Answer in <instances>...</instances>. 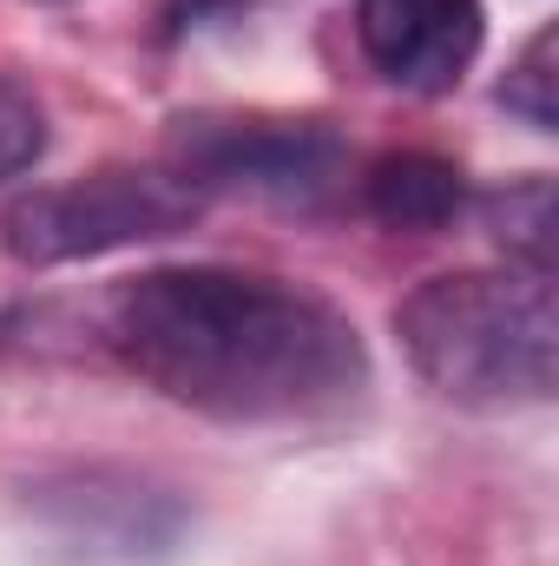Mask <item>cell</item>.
<instances>
[{
    "label": "cell",
    "mask_w": 559,
    "mask_h": 566,
    "mask_svg": "<svg viewBox=\"0 0 559 566\" xmlns=\"http://www.w3.org/2000/svg\"><path fill=\"white\" fill-rule=\"evenodd\" d=\"M46 151V113L27 86L0 80V178H20Z\"/></svg>",
    "instance_id": "9"
},
{
    "label": "cell",
    "mask_w": 559,
    "mask_h": 566,
    "mask_svg": "<svg viewBox=\"0 0 559 566\" xmlns=\"http://www.w3.org/2000/svg\"><path fill=\"white\" fill-rule=\"evenodd\" d=\"M481 40H487L481 0H356L362 60L415 99L454 93L467 80Z\"/></svg>",
    "instance_id": "5"
},
{
    "label": "cell",
    "mask_w": 559,
    "mask_h": 566,
    "mask_svg": "<svg viewBox=\"0 0 559 566\" xmlns=\"http://www.w3.org/2000/svg\"><path fill=\"white\" fill-rule=\"evenodd\" d=\"M204 211V191L171 171V165H106L93 178H66L46 191H27L7 218H0V244L7 258L53 271V264H80V258H106L126 244H158L191 231Z\"/></svg>",
    "instance_id": "3"
},
{
    "label": "cell",
    "mask_w": 559,
    "mask_h": 566,
    "mask_svg": "<svg viewBox=\"0 0 559 566\" xmlns=\"http://www.w3.org/2000/svg\"><path fill=\"white\" fill-rule=\"evenodd\" d=\"M395 336L421 382L461 409H520L553 396V277L527 271L428 277L395 310Z\"/></svg>",
    "instance_id": "2"
},
{
    "label": "cell",
    "mask_w": 559,
    "mask_h": 566,
    "mask_svg": "<svg viewBox=\"0 0 559 566\" xmlns=\"http://www.w3.org/2000/svg\"><path fill=\"white\" fill-rule=\"evenodd\" d=\"M487 231L500 238V251L527 277H553V185L547 178H520V185L494 191L487 198Z\"/></svg>",
    "instance_id": "7"
},
{
    "label": "cell",
    "mask_w": 559,
    "mask_h": 566,
    "mask_svg": "<svg viewBox=\"0 0 559 566\" xmlns=\"http://www.w3.org/2000/svg\"><path fill=\"white\" fill-rule=\"evenodd\" d=\"M500 106H507L514 119H527L534 133H553L559 126V33L553 27H540V33L520 46V60H514L507 80H500Z\"/></svg>",
    "instance_id": "8"
},
{
    "label": "cell",
    "mask_w": 559,
    "mask_h": 566,
    "mask_svg": "<svg viewBox=\"0 0 559 566\" xmlns=\"http://www.w3.org/2000/svg\"><path fill=\"white\" fill-rule=\"evenodd\" d=\"M171 171L198 191L316 198L342 171V139L323 119H184Z\"/></svg>",
    "instance_id": "4"
},
{
    "label": "cell",
    "mask_w": 559,
    "mask_h": 566,
    "mask_svg": "<svg viewBox=\"0 0 559 566\" xmlns=\"http://www.w3.org/2000/svg\"><path fill=\"white\" fill-rule=\"evenodd\" d=\"M106 349L178 409L211 422H323L369 389L356 323L303 283L171 264L106 296Z\"/></svg>",
    "instance_id": "1"
},
{
    "label": "cell",
    "mask_w": 559,
    "mask_h": 566,
    "mask_svg": "<svg viewBox=\"0 0 559 566\" xmlns=\"http://www.w3.org/2000/svg\"><path fill=\"white\" fill-rule=\"evenodd\" d=\"M461 198H467V178L441 151H389L362 178V205L389 231H441L461 218Z\"/></svg>",
    "instance_id": "6"
}]
</instances>
